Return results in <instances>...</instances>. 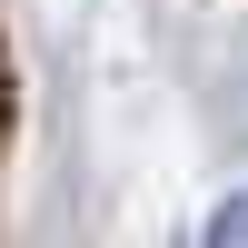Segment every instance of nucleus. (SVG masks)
Segmentation results:
<instances>
[{
    "instance_id": "obj_1",
    "label": "nucleus",
    "mask_w": 248,
    "mask_h": 248,
    "mask_svg": "<svg viewBox=\"0 0 248 248\" xmlns=\"http://www.w3.org/2000/svg\"><path fill=\"white\" fill-rule=\"evenodd\" d=\"M199 248H248V189H238V199H229V209H218V218H209V238H199Z\"/></svg>"
}]
</instances>
